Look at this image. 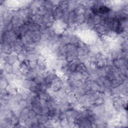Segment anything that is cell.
<instances>
[{
	"instance_id": "1",
	"label": "cell",
	"mask_w": 128,
	"mask_h": 128,
	"mask_svg": "<svg viewBox=\"0 0 128 128\" xmlns=\"http://www.w3.org/2000/svg\"><path fill=\"white\" fill-rule=\"evenodd\" d=\"M64 12L59 8H57L54 10L53 16L55 19H60L64 16Z\"/></svg>"
},
{
	"instance_id": "2",
	"label": "cell",
	"mask_w": 128,
	"mask_h": 128,
	"mask_svg": "<svg viewBox=\"0 0 128 128\" xmlns=\"http://www.w3.org/2000/svg\"><path fill=\"white\" fill-rule=\"evenodd\" d=\"M77 58V55L75 53H68L66 56V60L68 63H72Z\"/></svg>"
},
{
	"instance_id": "3",
	"label": "cell",
	"mask_w": 128,
	"mask_h": 128,
	"mask_svg": "<svg viewBox=\"0 0 128 128\" xmlns=\"http://www.w3.org/2000/svg\"><path fill=\"white\" fill-rule=\"evenodd\" d=\"M87 70V67L84 63H81L77 66L75 72L82 73L83 72H85Z\"/></svg>"
},
{
	"instance_id": "4",
	"label": "cell",
	"mask_w": 128,
	"mask_h": 128,
	"mask_svg": "<svg viewBox=\"0 0 128 128\" xmlns=\"http://www.w3.org/2000/svg\"><path fill=\"white\" fill-rule=\"evenodd\" d=\"M76 15L74 11L70 12L68 16V21L69 24L73 23V22L76 20Z\"/></svg>"
},
{
	"instance_id": "5",
	"label": "cell",
	"mask_w": 128,
	"mask_h": 128,
	"mask_svg": "<svg viewBox=\"0 0 128 128\" xmlns=\"http://www.w3.org/2000/svg\"><path fill=\"white\" fill-rule=\"evenodd\" d=\"M74 12L76 14V16L84 15V14L86 13V10H85L84 7L81 6L77 7L75 10V11Z\"/></svg>"
},
{
	"instance_id": "6",
	"label": "cell",
	"mask_w": 128,
	"mask_h": 128,
	"mask_svg": "<svg viewBox=\"0 0 128 128\" xmlns=\"http://www.w3.org/2000/svg\"><path fill=\"white\" fill-rule=\"evenodd\" d=\"M4 70L7 74H12L13 73V66L12 64H10L8 63H6L4 66Z\"/></svg>"
},
{
	"instance_id": "7",
	"label": "cell",
	"mask_w": 128,
	"mask_h": 128,
	"mask_svg": "<svg viewBox=\"0 0 128 128\" xmlns=\"http://www.w3.org/2000/svg\"><path fill=\"white\" fill-rule=\"evenodd\" d=\"M9 83L5 78L1 79V82H0V88L1 89H5L7 88Z\"/></svg>"
},
{
	"instance_id": "8",
	"label": "cell",
	"mask_w": 128,
	"mask_h": 128,
	"mask_svg": "<svg viewBox=\"0 0 128 128\" xmlns=\"http://www.w3.org/2000/svg\"><path fill=\"white\" fill-rule=\"evenodd\" d=\"M97 29L99 33L102 34H104L107 32L106 28L104 26L100 24L97 25Z\"/></svg>"
},
{
	"instance_id": "9",
	"label": "cell",
	"mask_w": 128,
	"mask_h": 128,
	"mask_svg": "<svg viewBox=\"0 0 128 128\" xmlns=\"http://www.w3.org/2000/svg\"><path fill=\"white\" fill-rule=\"evenodd\" d=\"M11 119L12 125L16 126V125H18L19 124L20 119L16 115L14 114L13 116H12V117L11 118Z\"/></svg>"
},
{
	"instance_id": "10",
	"label": "cell",
	"mask_w": 128,
	"mask_h": 128,
	"mask_svg": "<svg viewBox=\"0 0 128 128\" xmlns=\"http://www.w3.org/2000/svg\"><path fill=\"white\" fill-rule=\"evenodd\" d=\"M35 83H36L37 85H40L43 83L44 82V78H42L41 77L39 76H37L33 80Z\"/></svg>"
},
{
	"instance_id": "11",
	"label": "cell",
	"mask_w": 128,
	"mask_h": 128,
	"mask_svg": "<svg viewBox=\"0 0 128 128\" xmlns=\"http://www.w3.org/2000/svg\"><path fill=\"white\" fill-rule=\"evenodd\" d=\"M104 100L103 98L102 97H98L95 99V100L94 101L95 104H96L97 106L101 105L104 104Z\"/></svg>"
},
{
	"instance_id": "12",
	"label": "cell",
	"mask_w": 128,
	"mask_h": 128,
	"mask_svg": "<svg viewBox=\"0 0 128 128\" xmlns=\"http://www.w3.org/2000/svg\"><path fill=\"white\" fill-rule=\"evenodd\" d=\"M37 113L35 111H34L33 110H30V112L29 113V118L32 119L35 118L37 116Z\"/></svg>"
},
{
	"instance_id": "13",
	"label": "cell",
	"mask_w": 128,
	"mask_h": 128,
	"mask_svg": "<svg viewBox=\"0 0 128 128\" xmlns=\"http://www.w3.org/2000/svg\"><path fill=\"white\" fill-rule=\"evenodd\" d=\"M25 124L27 127H32V119L30 118H28L26 120Z\"/></svg>"
}]
</instances>
